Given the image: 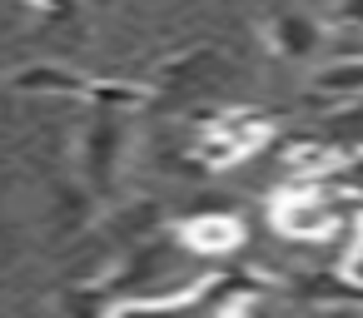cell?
<instances>
[{"mask_svg": "<svg viewBox=\"0 0 363 318\" xmlns=\"http://www.w3.org/2000/svg\"><path fill=\"white\" fill-rule=\"evenodd\" d=\"M244 239V229H239V219H229V214H199L194 224H184V244H194L199 254H224V249H234Z\"/></svg>", "mask_w": 363, "mask_h": 318, "instance_id": "cell-1", "label": "cell"}, {"mask_svg": "<svg viewBox=\"0 0 363 318\" xmlns=\"http://www.w3.org/2000/svg\"><path fill=\"white\" fill-rule=\"evenodd\" d=\"M313 95H323V100H353V95H363V55L323 65L318 80H313Z\"/></svg>", "mask_w": 363, "mask_h": 318, "instance_id": "cell-2", "label": "cell"}, {"mask_svg": "<svg viewBox=\"0 0 363 318\" xmlns=\"http://www.w3.org/2000/svg\"><path fill=\"white\" fill-rule=\"evenodd\" d=\"M16 85H21V90H40V95H85V90H90L85 75L60 70V65H26V70L16 75Z\"/></svg>", "mask_w": 363, "mask_h": 318, "instance_id": "cell-3", "label": "cell"}, {"mask_svg": "<svg viewBox=\"0 0 363 318\" xmlns=\"http://www.w3.org/2000/svg\"><path fill=\"white\" fill-rule=\"evenodd\" d=\"M274 50H284V55H313L318 50V25H308V21H279L274 25Z\"/></svg>", "mask_w": 363, "mask_h": 318, "instance_id": "cell-4", "label": "cell"}, {"mask_svg": "<svg viewBox=\"0 0 363 318\" xmlns=\"http://www.w3.org/2000/svg\"><path fill=\"white\" fill-rule=\"evenodd\" d=\"M45 6H55V0H45Z\"/></svg>", "mask_w": 363, "mask_h": 318, "instance_id": "cell-5", "label": "cell"}]
</instances>
